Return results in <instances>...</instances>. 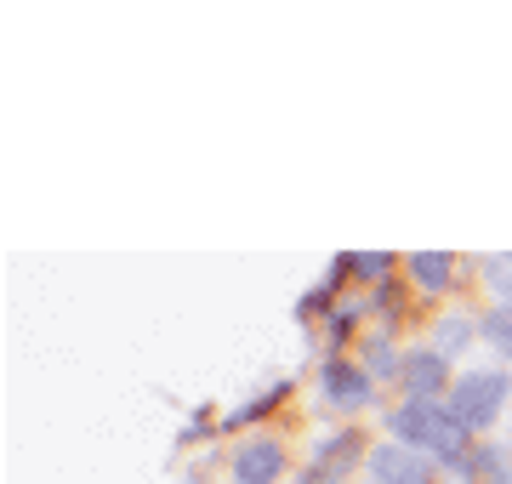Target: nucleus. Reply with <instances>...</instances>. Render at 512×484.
I'll return each instance as SVG.
<instances>
[{
  "instance_id": "nucleus-1",
  "label": "nucleus",
  "mask_w": 512,
  "mask_h": 484,
  "mask_svg": "<svg viewBox=\"0 0 512 484\" xmlns=\"http://www.w3.org/2000/svg\"><path fill=\"white\" fill-rule=\"evenodd\" d=\"M393 428H399L416 450H439V456H450L456 467H467V422H461L456 410H439L433 399H410V405L393 416Z\"/></svg>"
},
{
  "instance_id": "nucleus-2",
  "label": "nucleus",
  "mask_w": 512,
  "mask_h": 484,
  "mask_svg": "<svg viewBox=\"0 0 512 484\" xmlns=\"http://www.w3.org/2000/svg\"><path fill=\"white\" fill-rule=\"evenodd\" d=\"M501 399H507V376L501 371H478V376H467V382L456 388V416L467 422V428H484V422L501 416Z\"/></svg>"
},
{
  "instance_id": "nucleus-3",
  "label": "nucleus",
  "mask_w": 512,
  "mask_h": 484,
  "mask_svg": "<svg viewBox=\"0 0 512 484\" xmlns=\"http://www.w3.org/2000/svg\"><path fill=\"white\" fill-rule=\"evenodd\" d=\"M370 467H376L382 484H427L433 479V467L421 462V450H404V445H382L370 456Z\"/></svg>"
},
{
  "instance_id": "nucleus-4",
  "label": "nucleus",
  "mask_w": 512,
  "mask_h": 484,
  "mask_svg": "<svg viewBox=\"0 0 512 484\" xmlns=\"http://www.w3.org/2000/svg\"><path fill=\"white\" fill-rule=\"evenodd\" d=\"M279 467H285L279 445H268V439H262V445H245V450L234 456V479H239V484H274Z\"/></svg>"
},
{
  "instance_id": "nucleus-5",
  "label": "nucleus",
  "mask_w": 512,
  "mask_h": 484,
  "mask_svg": "<svg viewBox=\"0 0 512 484\" xmlns=\"http://www.w3.org/2000/svg\"><path fill=\"white\" fill-rule=\"evenodd\" d=\"M404 388L410 399H433L444 388V359L439 354H410L404 359Z\"/></svg>"
},
{
  "instance_id": "nucleus-6",
  "label": "nucleus",
  "mask_w": 512,
  "mask_h": 484,
  "mask_svg": "<svg viewBox=\"0 0 512 484\" xmlns=\"http://www.w3.org/2000/svg\"><path fill=\"white\" fill-rule=\"evenodd\" d=\"M325 393L336 399V405H359L370 393V382H365V371H353V365H330L325 371Z\"/></svg>"
},
{
  "instance_id": "nucleus-7",
  "label": "nucleus",
  "mask_w": 512,
  "mask_h": 484,
  "mask_svg": "<svg viewBox=\"0 0 512 484\" xmlns=\"http://www.w3.org/2000/svg\"><path fill=\"white\" fill-rule=\"evenodd\" d=\"M410 274H416L427 291H444V285H450V257H444V251H421V257H410Z\"/></svg>"
},
{
  "instance_id": "nucleus-8",
  "label": "nucleus",
  "mask_w": 512,
  "mask_h": 484,
  "mask_svg": "<svg viewBox=\"0 0 512 484\" xmlns=\"http://www.w3.org/2000/svg\"><path fill=\"white\" fill-rule=\"evenodd\" d=\"M484 336H490V342L501 348V354H512V314H507V308L484 319Z\"/></svg>"
},
{
  "instance_id": "nucleus-9",
  "label": "nucleus",
  "mask_w": 512,
  "mask_h": 484,
  "mask_svg": "<svg viewBox=\"0 0 512 484\" xmlns=\"http://www.w3.org/2000/svg\"><path fill=\"white\" fill-rule=\"evenodd\" d=\"M353 268H359V274H382L387 257H382V251H376V257H353Z\"/></svg>"
},
{
  "instance_id": "nucleus-10",
  "label": "nucleus",
  "mask_w": 512,
  "mask_h": 484,
  "mask_svg": "<svg viewBox=\"0 0 512 484\" xmlns=\"http://www.w3.org/2000/svg\"><path fill=\"white\" fill-rule=\"evenodd\" d=\"M501 484H512V473H507V479H501Z\"/></svg>"
}]
</instances>
